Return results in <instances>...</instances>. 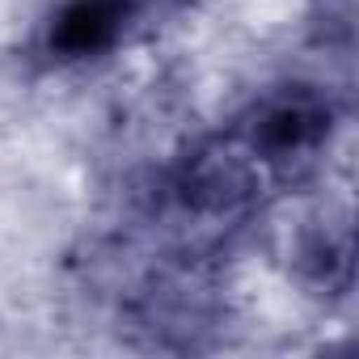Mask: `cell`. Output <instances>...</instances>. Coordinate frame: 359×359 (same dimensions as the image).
Returning <instances> with one entry per match:
<instances>
[{
	"label": "cell",
	"mask_w": 359,
	"mask_h": 359,
	"mask_svg": "<svg viewBox=\"0 0 359 359\" xmlns=\"http://www.w3.org/2000/svg\"><path fill=\"white\" fill-rule=\"evenodd\" d=\"M334 127L338 110L321 85L266 89L173 165L169 208L195 224L245 220L321 165Z\"/></svg>",
	"instance_id": "cell-1"
}]
</instances>
